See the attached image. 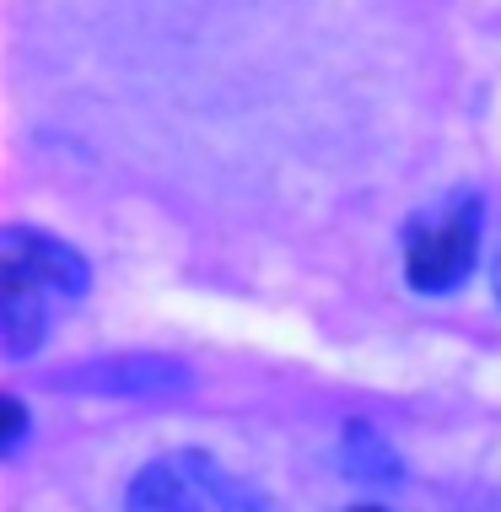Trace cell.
I'll return each instance as SVG.
<instances>
[{"mask_svg": "<svg viewBox=\"0 0 501 512\" xmlns=\"http://www.w3.org/2000/svg\"><path fill=\"white\" fill-rule=\"evenodd\" d=\"M480 195H453L410 221L405 232V281L421 297H442L475 275L480 259Z\"/></svg>", "mask_w": 501, "mask_h": 512, "instance_id": "obj_1", "label": "cell"}, {"mask_svg": "<svg viewBox=\"0 0 501 512\" xmlns=\"http://www.w3.org/2000/svg\"><path fill=\"white\" fill-rule=\"evenodd\" d=\"M0 281L44 292L49 302H76L92 292V270L65 238L38 227H6L0 232Z\"/></svg>", "mask_w": 501, "mask_h": 512, "instance_id": "obj_2", "label": "cell"}, {"mask_svg": "<svg viewBox=\"0 0 501 512\" xmlns=\"http://www.w3.org/2000/svg\"><path fill=\"white\" fill-rule=\"evenodd\" d=\"M216 464L205 453H173V459L146 464L124 491V512H205Z\"/></svg>", "mask_w": 501, "mask_h": 512, "instance_id": "obj_3", "label": "cell"}, {"mask_svg": "<svg viewBox=\"0 0 501 512\" xmlns=\"http://www.w3.org/2000/svg\"><path fill=\"white\" fill-rule=\"evenodd\" d=\"M60 389H92V394H173L189 383V367L167 356H114V362H87L60 372Z\"/></svg>", "mask_w": 501, "mask_h": 512, "instance_id": "obj_4", "label": "cell"}, {"mask_svg": "<svg viewBox=\"0 0 501 512\" xmlns=\"http://www.w3.org/2000/svg\"><path fill=\"white\" fill-rule=\"evenodd\" d=\"M49 324H54V302L44 292H27V286L0 281V340H6L11 362L33 356L38 345H44Z\"/></svg>", "mask_w": 501, "mask_h": 512, "instance_id": "obj_5", "label": "cell"}, {"mask_svg": "<svg viewBox=\"0 0 501 512\" xmlns=\"http://www.w3.org/2000/svg\"><path fill=\"white\" fill-rule=\"evenodd\" d=\"M340 453H345V469L361 480H399V453L372 432L367 421H351L340 437Z\"/></svg>", "mask_w": 501, "mask_h": 512, "instance_id": "obj_6", "label": "cell"}, {"mask_svg": "<svg viewBox=\"0 0 501 512\" xmlns=\"http://www.w3.org/2000/svg\"><path fill=\"white\" fill-rule=\"evenodd\" d=\"M0 410H6V437H0V453L11 459V453L22 448V437H27V426H33V415H27V405H22L17 394H6V405H0Z\"/></svg>", "mask_w": 501, "mask_h": 512, "instance_id": "obj_7", "label": "cell"}, {"mask_svg": "<svg viewBox=\"0 0 501 512\" xmlns=\"http://www.w3.org/2000/svg\"><path fill=\"white\" fill-rule=\"evenodd\" d=\"M496 297H501V254H496Z\"/></svg>", "mask_w": 501, "mask_h": 512, "instance_id": "obj_8", "label": "cell"}, {"mask_svg": "<svg viewBox=\"0 0 501 512\" xmlns=\"http://www.w3.org/2000/svg\"><path fill=\"white\" fill-rule=\"evenodd\" d=\"M351 512H383V507H351Z\"/></svg>", "mask_w": 501, "mask_h": 512, "instance_id": "obj_9", "label": "cell"}]
</instances>
